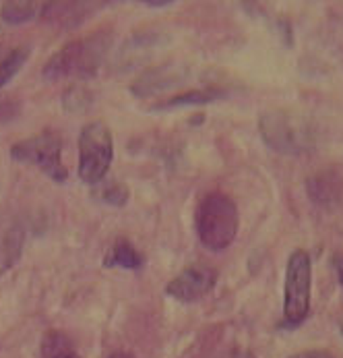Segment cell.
Wrapping results in <instances>:
<instances>
[{
    "instance_id": "1",
    "label": "cell",
    "mask_w": 343,
    "mask_h": 358,
    "mask_svg": "<svg viewBox=\"0 0 343 358\" xmlns=\"http://www.w3.org/2000/svg\"><path fill=\"white\" fill-rule=\"evenodd\" d=\"M195 224L198 241L209 251H226L238 234V207L224 193H209L196 207Z\"/></svg>"
},
{
    "instance_id": "2",
    "label": "cell",
    "mask_w": 343,
    "mask_h": 358,
    "mask_svg": "<svg viewBox=\"0 0 343 358\" xmlns=\"http://www.w3.org/2000/svg\"><path fill=\"white\" fill-rule=\"evenodd\" d=\"M108 48H110V38L103 34L71 42L46 62L44 77L48 81H60L66 77H81V79L94 77L105 58Z\"/></svg>"
},
{
    "instance_id": "3",
    "label": "cell",
    "mask_w": 343,
    "mask_h": 358,
    "mask_svg": "<svg viewBox=\"0 0 343 358\" xmlns=\"http://www.w3.org/2000/svg\"><path fill=\"white\" fill-rule=\"evenodd\" d=\"M114 159L112 133L103 122H89L79 135V178L85 185H98L105 178Z\"/></svg>"
},
{
    "instance_id": "4",
    "label": "cell",
    "mask_w": 343,
    "mask_h": 358,
    "mask_svg": "<svg viewBox=\"0 0 343 358\" xmlns=\"http://www.w3.org/2000/svg\"><path fill=\"white\" fill-rule=\"evenodd\" d=\"M312 294V263L304 251H294L286 267V290H284V325L298 327L310 313Z\"/></svg>"
},
{
    "instance_id": "5",
    "label": "cell",
    "mask_w": 343,
    "mask_h": 358,
    "mask_svg": "<svg viewBox=\"0 0 343 358\" xmlns=\"http://www.w3.org/2000/svg\"><path fill=\"white\" fill-rule=\"evenodd\" d=\"M10 155L17 162L38 166L56 182L66 180V168L62 164V141L58 133L44 131L40 135L23 139L10 148Z\"/></svg>"
},
{
    "instance_id": "6",
    "label": "cell",
    "mask_w": 343,
    "mask_h": 358,
    "mask_svg": "<svg viewBox=\"0 0 343 358\" xmlns=\"http://www.w3.org/2000/svg\"><path fill=\"white\" fill-rule=\"evenodd\" d=\"M215 280H217V273L213 267L191 265L166 286V294H170L172 299L180 303H195L211 292V288L215 286Z\"/></svg>"
},
{
    "instance_id": "7",
    "label": "cell",
    "mask_w": 343,
    "mask_h": 358,
    "mask_svg": "<svg viewBox=\"0 0 343 358\" xmlns=\"http://www.w3.org/2000/svg\"><path fill=\"white\" fill-rule=\"evenodd\" d=\"M182 81V73L180 69L176 66H155V69H149L147 73H143L135 85H133V94L139 96V98H147L155 92H161V90H168L172 87L174 83H180Z\"/></svg>"
},
{
    "instance_id": "8",
    "label": "cell",
    "mask_w": 343,
    "mask_h": 358,
    "mask_svg": "<svg viewBox=\"0 0 343 358\" xmlns=\"http://www.w3.org/2000/svg\"><path fill=\"white\" fill-rule=\"evenodd\" d=\"M25 245V232L21 226L0 228V278L21 259Z\"/></svg>"
},
{
    "instance_id": "9",
    "label": "cell",
    "mask_w": 343,
    "mask_h": 358,
    "mask_svg": "<svg viewBox=\"0 0 343 358\" xmlns=\"http://www.w3.org/2000/svg\"><path fill=\"white\" fill-rule=\"evenodd\" d=\"M105 267H122V269H139L143 265V257L139 255V251L129 243V241H118L112 251L110 257L103 261Z\"/></svg>"
},
{
    "instance_id": "10",
    "label": "cell",
    "mask_w": 343,
    "mask_h": 358,
    "mask_svg": "<svg viewBox=\"0 0 343 358\" xmlns=\"http://www.w3.org/2000/svg\"><path fill=\"white\" fill-rule=\"evenodd\" d=\"M29 58V46H17L8 50L4 56H0V87L6 85L27 62Z\"/></svg>"
},
{
    "instance_id": "11",
    "label": "cell",
    "mask_w": 343,
    "mask_h": 358,
    "mask_svg": "<svg viewBox=\"0 0 343 358\" xmlns=\"http://www.w3.org/2000/svg\"><path fill=\"white\" fill-rule=\"evenodd\" d=\"M38 13H42V8L36 2H4L0 6V17L6 23H27L31 21Z\"/></svg>"
},
{
    "instance_id": "12",
    "label": "cell",
    "mask_w": 343,
    "mask_h": 358,
    "mask_svg": "<svg viewBox=\"0 0 343 358\" xmlns=\"http://www.w3.org/2000/svg\"><path fill=\"white\" fill-rule=\"evenodd\" d=\"M219 92H189L184 96H176L170 98L166 102L153 106V110H168V108H182V106H195V103H209L213 102L215 98H219Z\"/></svg>"
},
{
    "instance_id": "13",
    "label": "cell",
    "mask_w": 343,
    "mask_h": 358,
    "mask_svg": "<svg viewBox=\"0 0 343 358\" xmlns=\"http://www.w3.org/2000/svg\"><path fill=\"white\" fill-rule=\"evenodd\" d=\"M98 197L103 203L110 205H124L129 201V189L120 182H105V187L101 189V193H98Z\"/></svg>"
},
{
    "instance_id": "14",
    "label": "cell",
    "mask_w": 343,
    "mask_h": 358,
    "mask_svg": "<svg viewBox=\"0 0 343 358\" xmlns=\"http://www.w3.org/2000/svg\"><path fill=\"white\" fill-rule=\"evenodd\" d=\"M71 346H68V340L62 336V334H54L50 331V336L44 340V357L46 358H56L62 352H68Z\"/></svg>"
},
{
    "instance_id": "15",
    "label": "cell",
    "mask_w": 343,
    "mask_h": 358,
    "mask_svg": "<svg viewBox=\"0 0 343 358\" xmlns=\"http://www.w3.org/2000/svg\"><path fill=\"white\" fill-rule=\"evenodd\" d=\"M290 358H333L329 352L325 350H306V352H298L294 357Z\"/></svg>"
},
{
    "instance_id": "16",
    "label": "cell",
    "mask_w": 343,
    "mask_h": 358,
    "mask_svg": "<svg viewBox=\"0 0 343 358\" xmlns=\"http://www.w3.org/2000/svg\"><path fill=\"white\" fill-rule=\"evenodd\" d=\"M335 269H337V278H340V284L343 288V255L335 257Z\"/></svg>"
},
{
    "instance_id": "17",
    "label": "cell",
    "mask_w": 343,
    "mask_h": 358,
    "mask_svg": "<svg viewBox=\"0 0 343 358\" xmlns=\"http://www.w3.org/2000/svg\"><path fill=\"white\" fill-rule=\"evenodd\" d=\"M224 358H254L250 352H246V350H232V352H228Z\"/></svg>"
},
{
    "instance_id": "18",
    "label": "cell",
    "mask_w": 343,
    "mask_h": 358,
    "mask_svg": "<svg viewBox=\"0 0 343 358\" xmlns=\"http://www.w3.org/2000/svg\"><path fill=\"white\" fill-rule=\"evenodd\" d=\"M108 358H133V355H129V352H122V350H118V352L110 355Z\"/></svg>"
},
{
    "instance_id": "19",
    "label": "cell",
    "mask_w": 343,
    "mask_h": 358,
    "mask_svg": "<svg viewBox=\"0 0 343 358\" xmlns=\"http://www.w3.org/2000/svg\"><path fill=\"white\" fill-rule=\"evenodd\" d=\"M56 358H79V357H77V355H75L73 350H68V352H62V355H58Z\"/></svg>"
}]
</instances>
